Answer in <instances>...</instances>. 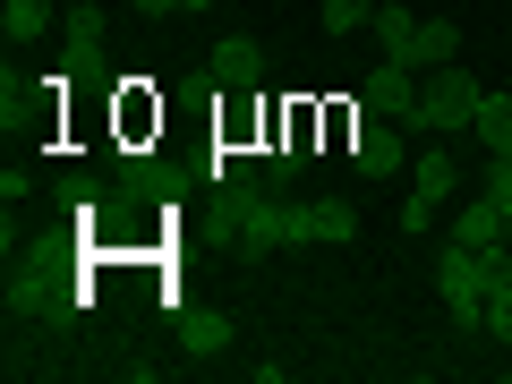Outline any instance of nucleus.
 Listing matches in <instances>:
<instances>
[{
	"mask_svg": "<svg viewBox=\"0 0 512 384\" xmlns=\"http://www.w3.org/2000/svg\"><path fill=\"white\" fill-rule=\"evenodd\" d=\"M444 239H461V248H495V239H512V214H504L495 197H470V205H461V222H453Z\"/></svg>",
	"mask_w": 512,
	"mask_h": 384,
	"instance_id": "nucleus-8",
	"label": "nucleus"
},
{
	"mask_svg": "<svg viewBox=\"0 0 512 384\" xmlns=\"http://www.w3.org/2000/svg\"><path fill=\"white\" fill-rule=\"evenodd\" d=\"M359 239V197H316V248H350Z\"/></svg>",
	"mask_w": 512,
	"mask_h": 384,
	"instance_id": "nucleus-11",
	"label": "nucleus"
},
{
	"mask_svg": "<svg viewBox=\"0 0 512 384\" xmlns=\"http://www.w3.org/2000/svg\"><path fill=\"white\" fill-rule=\"evenodd\" d=\"M274 248H316V205H299L291 197V188H265V197H256L248 205V214H239V265H265V256H274Z\"/></svg>",
	"mask_w": 512,
	"mask_h": 384,
	"instance_id": "nucleus-2",
	"label": "nucleus"
},
{
	"mask_svg": "<svg viewBox=\"0 0 512 384\" xmlns=\"http://www.w3.org/2000/svg\"><path fill=\"white\" fill-rule=\"evenodd\" d=\"M128 9H137V18H171V9H180V0H128Z\"/></svg>",
	"mask_w": 512,
	"mask_h": 384,
	"instance_id": "nucleus-17",
	"label": "nucleus"
},
{
	"mask_svg": "<svg viewBox=\"0 0 512 384\" xmlns=\"http://www.w3.org/2000/svg\"><path fill=\"white\" fill-rule=\"evenodd\" d=\"M470 146H478V154H512V94H504V86L478 94V111H470Z\"/></svg>",
	"mask_w": 512,
	"mask_h": 384,
	"instance_id": "nucleus-6",
	"label": "nucleus"
},
{
	"mask_svg": "<svg viewBox=\"0 0 512 384\" xmlns=\"http://www.w3.org/2000/svg\"><path fill=\"white\" fill-rule=\"evenodd\" d=\"M410 188H419V197H453V188H461V163H453V154H444V137H436V146H427V154H410Z\"/></svg>",
	"mask_w": 512,
	"mask_h": 384,
	"instance_id": "nucleus-10",
	"label": "nucleus"
},
{
	"mask_svg": "<svg viewBox=\"0 0 512 384\" xmlns=\"http://www.w3.org/2000/svg\"><path fill=\"white\" fill-rule=\"evenodd\" d=\"M402 137H410L402 120H359V137H350V171H359V180H393V171L410 163Z\"/></svg>",
	"mask_w": 512,
	"mask_h": 384,
	"instance_id": "nucleus-4",
	"label": "nucleus"
},
{
	"mask_svg": "<svg viewBox=\"0 0 512 384\" xmlns=\"http://www.w3.org/2000/svg\"><path fill=\"white\" fill-rule=\"evenodd\" d=\"M504 9H512V0H504Z\"/></svg>",
	"mask_w": 512,
	"mask_h": 384,
	"instance_id": "nucleus-20",
	"label": "nucleus"
},
{
	"mask_svg": "<svg viewBox=\"0 0 512 384\" xmlns=\"http://www.w3.org/2000/svg\"><path fill=\"white\" fill-rule=\"evenodd\" d=\"M427 222H436V197H419V188H410V205H402V231H427Z\"/></svg>",
	"mask_w": 512,
	"mask_h": 384,
	"instance_id": "nucleus-16",
	"label": "nucleus"
},
{
	"mask_svg": "<svg viewBox=\"0 0 512 384\" xmlns=\"http://www.w3.org/2000/svg\"><path fill=\"white\" fill-rule=\"evenodd\" d=\"M478 197H495L512 214V154H487V171H478Z\"/></svg>",
	"mask_w": 512,
	"mask_h": 384,
	"instance_id": "nucleus-13",
	"label": "nucleus"
},
{
	"mask_svg": "<svg viewBox=\"0 0 512 384\" xmlns=\"http://www.w3.org/2000/svg\"><path fill=\"white\" fill-rule=\"evenodd\" d=\"M205 69H214L231 94H248V86H265V43L256 35H222L214 52H205Z\"/></svg>",
	"mask_w": 512,
	"mask_h": 384,
	"instance_id": "nucleus-5",
	"label": "nucleus"
},
{
	"mask_svg": "<svg viewBox=\"0 0 512 384\" xmlns=\"http://www.w3.org/2000/svg\"><path fill=\"white\" fill-rule=\"evenodd\" d=\"M316 26H325V35H359L367 9H359V0H325V9H316Z\"/></svg>",
	"mask_w": 512,
	"mask_h": 384,
	"instance_id": "nucleus-14",
	"label": "nucleus"
},
{
	"mask_svg": "<svg viewBox=\"0 0 512 384\" xmlns=\"http://www.w3.org/2000/svg\"><path fill=\"white\" fill-rule=\"evenodd\" d=\"M393 60H410V69H444V60H461V26L453 18H419V35H410V52H393Z\"/></svg>",
	"mask_w": 512,
	"mask_h": 384,
	"instance_id": "nucleus-7",
	"label": "nucleus"
},
{
	"mask_svg": "<svg viewBox=\"0 0 512 384\" xmlns=\"http://www.w3.org/2000/svg\"><path fill=\"white\" fill-rule=\"evenodd\" d=\"M60 18V0H0V35H35Z\"/></svg>",
	"mask_w": 512,
	"mask_h": 384,
	"instance_id": "nucleus-12",
	"label": "nucleus"
},
{
	"mask_svg": "<svg viewBox=\"0 0 512 384\" xmlns=\"http://www.w3.org/2000/svg\"><path fill=\"white\" fill-rule=\"evenodd\" d=\"M478 94H487V77H470L461 60H444V69H427V86H419V103L402 111V128L419 137V146H453V137H470V111H478Z\"/></svg>",
	"mask_w": 512,
	"mask_h": 384,
	"instance_id": "nucleus-1",
	"label": "nucleus"
},
{
	"mask_svg": "<svg viewBox=\"0 0 512 384\" xmlns=\"http://www.w3.org/2000/svg\"><path fill=\"white\" fill-rule=\"evenodd\" d=\"M359 9H376V0H359Z\"/></svg>",
	"mask_w": 512,
	"mask_h": 384,
	"instance_id": "nucleus-19",
	"label": "nucleus"
},
{
	"mask_svg": "<svg viewBox=\"0 0 512 384\" xmlns=\"http://www.w3.org/2000/svg\"><path fill=\"white\" fill-rule=\"evenodd\" d=\"M487 333H495V342H504V350H512V282H504V291H495V299H487Z\"/></svg>",
	"mask_w": 512,
	"mask_h": 384,
	"instance_id": "nucleus-15",
	"label": "nucleus"
},
{
	"mask_svg": "<svg viewBox=\"0 0 512 384\" xmlns=\"http://www.w3.org/2000/svg\"><path fill=\"white\" fill-rule=\"evenodd\" d=\"M180 9H222V0H180Z\"/></svg>",
	"mask_w": 512,
	"mask_h": 384,
	"instance_id": "nucleus-18",
	"label": "nucleus"
},
{
	"mask_svg": "<svg viewBox=\"0 0 512 384\" xmlns=\"http://www.w3.org/2000/svg\"><path fill=\"white\" fill-rule=\"evenodd\" d=\"M367 35H376L384 60L410 52V35H419V9H410V0H376V9H367Z\"/></svg>",
	"mask_w": 512,
	"mask_h": 384,
	"instance_id": "nucleus-9",
	"label": "nucleus"
},
{
	"mask_svg": "<svg viewBox=\"0 0 512 384\" xmlns=\"http://www.w3.org/2000/svg\"><path fill=\"white\" fill-rule=\"evenodd\" d=\"M504 282H512V239H495V248H461V239H444V256H436V299H444V308H487Z\"/></svg>",
	"mask_w": 512,
	"mask_h": 384,
	"instance_id": "nucleus-3",
	"label": "nucleus"
}]
</instances>
